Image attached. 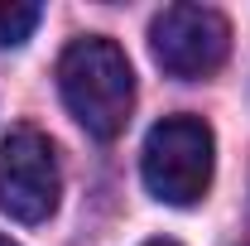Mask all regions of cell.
<instances>
[{"mask_svg":"<svg viewBox=\"0 0 250 246\" xmlns=\"http://www.w3.org/2000/svg\"><path fill=\"white\" fill-rule=\"evenodd\" d=\"M62 193L53 140L34 125H20L0 140V213L15 222H48Z\"/></svg>","mask_w":250,"mask_h":246,"instance_id":"277c9868","label":"cell"},{"mask_svg":"<svg viewBox=\"0 0 250 246\" xmlns=\"http://www.w3.org/2000/svg\"><path fill=\"white\" fill-rule=\"evenodd\" d=\"M145 246H178V242H168V237H154V242H145Z\"/></svg>","mask_w":250,"mask_h":246,"instance_id":"8992f818","label":"cell"},{"mask_svg":"<svg viewBox=\"0 0 250 246\" xmlns=\"http://www.w3.org/2000/svg\"><path fill=\"white\" fill-rule=\"evenodd\" d=\"M212 169H217V140L212 125L197 116H168L145 135V154H140V174L145 188L168 208H192L207 198L212 188Z\"/></svg>","mask_w":250,"mask_h":246,"instance_id":"7a4b0ae2","label":"cell"},{"mask_svg":"<svg viewBox=\"0 0 250 246\" xmlns=\"http://www.w3.org/2000/svg\"><path fill=\"white\" fill-rule=\"evenodd\" d=\"M58 92L72 121L96 140H116L135 111V68L116 39H72L58 58Z\"/></svg>","mask_w":250,"mask_h":246,"instance_id":"6da1fadb","label":"cell"},{"mask_svg":"<svg viewBox=\"0 0 250 246\" xmlns=\"http://www.w3.org/2000/svg\"><path fill=\"white\" fill-rule=\"evenodd\" d=\"M149 53L168 77H212L231 53V25L212 5H168L149 25Z\"/></svg>","mask_w":250,"mask_h":246,"instance_id":"3957f363","label":"cell"},{"mask_svg":"<svg viewBox=\"0 0 250 246\" xmlns=\"http://www.w3.org/2000/svg\"><path fill=\"white\" fill-rule=\"evenodd\" d=\"M0 246H15V242H10V237H0Z\"/></svg>","mask_w":250,"mask_h":246,"instance_id":"52a82bcc","label":"cell"},{"mask_svg":"<svg viewBox=\"0 0 250 246\" xmlns=\"http://www.w3.org/2000/svg\"><path fill=\"white\" fill-rule=\"evenodd\" d=\"M43 10L29 0H0V49H20L34 29H39Z\"/></svg>","mask_w":250,"mask_h":246,"instance_id":"5b68a950","label":"cell"}]
</instances>
